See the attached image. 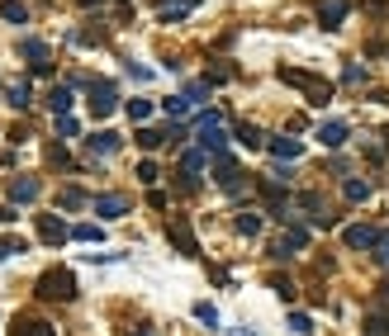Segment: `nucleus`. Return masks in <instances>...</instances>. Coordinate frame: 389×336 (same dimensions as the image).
<instances>
[{
  "label": "nucleus",
  "mask_w": 389,
  "mask_h": 336,
  "mask_svg": "<svg viewBox=\"0 0 389 336\" xmlns=\"http://www.w3.org/2000/svg\"><path fill=\"white\" fill-rule=\"evenodd\" d=\"M38 299H48V303H72L77 299V275L72 270H43L38 275Z\"/></svg>",
  "instance_id": "f257e3e1"
},
{
  "label": "nucleus",
  "mask_w": 389,
  "mask_h": 336,
  "mask_svg": "<svg viewBox=\"0 0 389 336\" xmlns=\"http://www.w3.org/2000/svg\"><path fill=\"white\" fill-rule=\"evenodd\" d=\"M276 76L285 81V85H299V90L309 95V104H328V100H333V85H328L323 76H313V72H299V67H280Z\"/></svg>",
  "instance_id": "f03ea898"
},
{
  "label": "nucleus",
  "mask_w": 389,
  "mask_h": 336,
  "mask_svg": "<svg viewBox=\"0 0 389 336\" xmlns=\"http://www.w3.org/2000/svg\"><path fill=\"white\" fill-rule=\"evenodd\" d=\"M195 137H200V147H205L209 156H214V152H223V147H228V133H223V114H219V109H205V114L195 119Z\"/></svg>",
  "instance_id": "7ed1b4c3"
},
{
  "label": "nucleus",
  "mask_w": 389,
  "mask_h": 336,
  "mask_svg": "<svg viewBox=\"0 0 389 336\" xmlns=\"http://www.w3.org/2000/svg\"><path fill=\"white\" fill-rule=\"evenodd\" d=\"M166 237H171V246H176L181 256H200V237H195V228H190L185 213H176V218L166 223Z\"/></svg>",
  "instance_id": "20e7f679"
},
{
  "label": "nucleus",
  "mask_w": 389,
  "mask_h": 336,
  "mask_svg": "<svg viewBox=\"0 0 389 336\" xmlns=\"http://www.w3.org/2000/svg\"><path fill=\"white\" fill-rule=\"evenodd\" d=\"M119 109V90L109 85V81H90V114L95 119H109Z\"/></svg>",
  "instance_id": "39448f33"
},
{
  "label": "nucleus",
  "mask_w": 389,
  "mask_h": 336,
  "mask_svg": "<svg viewBox=\"0 0 389 336\" xmlns=\"http://www.w3.org/2000/svg\"><path fill=\"white\" fill-rule=\"evenodd\" d=\"M313 15H318V24H323V28H342V19L351 15V0H318Z\"/></svg>",
  "instance_id": "423d86ee"
},
{
  "label": "nucleus",
  "mask_w": 389,
  "mask_h": 336,
  "mask_svg": "<svg viewBox=\"0 0 389 336\" xmlns=\"http://www.w3.org/2000/svg\"><path fill=\"white\" fill-rule=\"evenodd\" d=\"M38 190H43V185L33 180V176H15V180L5 185V194H10V204H33V199H38Z\"/></svg>",
  "instance_id": "0eeeda50"
},
{
  "label": "nucleus",
  "mask_w": 389,
  "mask_h": 336,
  "mask_svg": "<svg viewBox=\"0 0 389 336\" xmlns=\"http://www.w3.org/2000/svg\"><path fill=\"white\" fill-rule=\"evenodd\" d=\"M38 237H43L48 246H62V242L72 237V228H67L62 218H52V213H38Z\"/></svg>",
  "instance_id": "6e6552de"
},
{
  "label": "nucleus",
  "mask_w": 389,
  "mask_h": 336,
  "mask_svg": "<svg viewBox=\"0 0 389 336\" xmlns=\"http://www.w3.org/2000/svg\"><path fill=\"white\" fill-rule=\"evenodd\" d=\"M342 242H347L351 251H375V242H380V233H375V228H365V223H351V228L342 233Z\"/></svg>",
  "instance_id": "1a4fd4ad"
},
{
  "label": "nucleus",
  "mask_w": 389,
  "mask_h": 336,
  "mask_svg": "<svg viewBox=\"0 0 389 336\" xmlns=\"http://www.w3.org/2000/svg\"><path fill=\"white\" fill-rule=\"evenodd\" d=\"M90 204H95V213H100L104 223H114V218H124V213H129V199H124V194H95Z\"/></svg>",
  "instance_id": "9d476101"
},
{
  "label": "nucleus",
  "mask_w": 389,
  "mask_h": 336,
  "mask_svg": "<svg viewBox=\"0 0 389 336\" xmlns=\"http://www.w3.org/2000/svg\"><path fill=\"white\" fill-rule=\"evenodd\" d=\"M304 246H309V233H304V228H289L285 237H280V242H276V246H271V256H294V251H304Z\"/></svg>",
  "instance_id": "9b49d317"
},
{
  "label": "nucleus",
  "mask_w": 389,
  "mask_h": 336,
  "mask_svg": "<svg viewBox=\"0 0 389 336\" xmlns=\"http://www.w3.org/2000/svg\"><path fill=\"white\" fill-rule=\"evenodd\" d=\"M266 147H271L276 161H299V156H304V142H299V137H271Z\"/></svg>",
  "instance_id": "f8f14e48"
},
{
  "label": "nucleus",
  "mask_w": 389,
  "mask_h": 336,
  "mask_svg": "<svg viewBox=\"0 0 389 336\" xmlns=\"http://www.w3.org/2000/svg\"><path fill=\"white\" fill-rule=\"evenodd\" d=\"M205 161H209V152H205V147H190V152L181 156V176H185V185H195V180H200Z\"/></svg>",
  "instance_id": "ddd939ff"
},
{
  "label": "nucleus",
  "mask_w": 389,
  "mask_h": 336,
  "mask_svg": "<svg viewBox=\"0 0 389 336\" xmlns=\"http://www.w3.org/2000/svg\"><path fill=\"white\" fill-rule=\"evenodd\" d=\"M10 336H57V327H52V322H43V317H19Z\"/></svg>",
  "instance_id": "4468645a"
},
{
  "label": "nucleus",
  "mask_w": 389,
  "mask_h": 336,
  "mask_svg": "<svg viewBox=\"0 0 389 336\" xmlns=\"http://www.w3.org/2000/svg\"><path fill=\"white\" fill-rule=\"evenodd\" d=\"M86 142H90V152H95V156H114V152H119V133H90Z\"/></svg>",
  "instance_id": "2eb2a0df"
},
{
  "label": "nucleus",
  "mask_w": 389,
  "mask_h": 336,
  "mask_svg": "<svg viewBox=\"0 0 389 336\" xmlns=\"http://www.w3.org/2000/svg\"><path fill=\"white\" fill-rule=\"evenodd\" d=\"M318 142H323V147H342V142H347V124H338V119H333V124H318Z\"/></svg>",
  "instance_id": "dca6fc26"
},
{
  "label": "nucleus",
  "mask_w": 389,
  "mask_h": 336,
  "mask_svg": "<svg viewBox=\"0 0 389 336\" xmlns=\"http://www.w3.org/2000/svg\"><path fill=\"white\" fill-rule=\"evenodd\" d=\"M342 194H347L351 204H361V199H370V180H361V176H347V180H342Z\"/></svg>",
  "instance_id": "f3484780"
},
{
  "label": "nucleus",
  "mask_w": 389,
  "mask_h": 336,
  "mask_svg": "<svg viewBox=\"0 0 389 336\" xmlns=\"http://www.w3.org/2000/svg\"><path fill=\"white\" fill-rule=\"evenodd\" d=\"M5 104H15V109H29V104H33V90H29V81H15V85L5 90Z\"/></svg>",
  "instance_id": "a211bd4d"
},
{
  "label": "nucleus",
  "mask_w": 389,
  "mask_h": 336,
  "mask_svg": "<svg viewBox=\"0 0 389 336\" xmlns=\"http://www.w3.org/2000/svg\"><path fill=\"white\" fill-rule=\"evenodd\" d=\"M237 142H242V147H252V152H257V147H266V133H261L257 124H237Z\"/></svg>",
  "instance_id": "6ab92c4d"
},
{
  "label": "nucleus",
  "mask_w": 389,
  "mask_h": 336,
  "mask_svg": "<svg viewBox=\"0 0 389 336\" xmlns=\"http://www.w3.org/2000/svg\"><path fill=\"white\" fill-rule=\"evenodd\" d=\"M86 204H90V194L77 190V185H67V190L57 194V208H86Z\"/></svg>",
  "instance_id": "aec40b11"
},
{
  "label": "nucleus",
  "mask_w": 389,
  "mask_h": 336,
  "mask_svg": "<svg viewBox=\"0 0 389 336\" xmlns=\"http://www.w3.org/2000/svg\"><path fill=\"white\" fill-rule=\"evenodd\" d=\"M190 5H195V0H171V5H161V24H176V19H185V15H190Z\"/></svg>",
  "instance_id": "412c9836"
},
{
  "label": "nucleus",
  "mask_w": 389,
  "mask_h": 336,
  "mask_svg": "<svg viewBox=\"0 0 389 336\" xmlns=\"http://www.w3.org/2000/svg\"><path fill=\"white\" fill-rule=\"evenodd\" d=\"M0 15H5L10 24H29V5H24V0H5V5H0Z\"/></svg>",
  "instance_id": "4be33fe9"
},
{
  "label": "nucleus",
  "mask_w": 389,
  "mask_h": 336,
  "mask_svg": "<svg viewBox=\"0 0 389 336\" xmlns=\"http://www.w3.org/2000/svg\"><path fill=\"white\" fill-rule=\"evenodd\" d=\"M48 104H52V114H72V85H57L48 95Z\"/></svg>",
  "instance_id": "5701e85b"
},
{
  "label": "nucleus",
  "mask_w": 389,
  "mask_h": 336,
  "mask_svg": "<svg viewBox=\"0 0 389 336\" xmlns=\"http://www.w3.org/2000/svg\"><path fill=\"white\" fill-rule=\"evenodd\" d=\"M19 52H24V57H33V62H48V43H38V38H24V43H19Z\"/></svg>",
  "instance_id": "b1692460"
},
{
  "label": "nucleus",
  "mask_w": 389,
  "mask_h": 336,
  "mask_svg": "<svg viewBox=\"0 0 389 336\" xmlns=\"http://www.w3.org/2000/svg\"><path fill=\"white\" fill-rule=\"evenodd\" d=\"M342 81H347V85H365V81H370V72H365L361 62H347V72H342Z\"/></svg>",
  "instance_id": "393cba45"
},
{
  "label": "nucleus",
  "mask_w": 389,
  "mask_h": 336,
  "mask_svg": "<svg viewBox=\"0 0 389 336\" xmlns=\"http://www.w3.org/2000/svg\"><path fill=\"white\" fill-rule=\"evenodd\" d=\"M185 100H190V104H205L209 100V81H190V85H185Z\"/></svg>",
  "instance_id": "a878e982"
},
{
  "label": "nucleus",
  "mask_w": 389,
  "mask_h": 336,
  "mask_svg": "<svg viewBox=\"0 0 389 336\" xmlns=\"http://www.w3.org/2000/svg\"><path fill=\"white\" fill-rule=\"evenodd\" d=\"M129 119L133 124H148V119H152V104L148 100H129Z\"/></svg>",
  "instance_id": "bb28decb"
},
{
  "label": "nucleus",
  "mask_w": 389,
  "mask_h": 336,
  "mask_svg": "<svg viewBox=\"0 0 389 336\" xmlns=\"http://www.w3.org/2000/svg\"><path fill=\"white\" fill-rule=\"evenodd\" d=\"M271 289H276L285 303H294V280H285V275H271Z\"/></svg>",
  "instance_id": "cd10ccee"
},
{
  "label": "nucleus",
  "mask_w": 389,
  "mask_h": 336,
  "mask_svg": "<svg viewBox=\"0 0 389 336\" xmlns=\"http://www.w3.org/2000/svg\"><path fill=\"white\" fill-rule=\"evenodd\" d=\"M237 233H242V237H257L261 233V218H257V213H242V218H237Z\"/></svg>",
  "instance_id": "c85d7f7f"
},
{
  "label": "nucleus",
  "mask_w": 389,
  "mask_h": 336,
  "mask_svg": "<svg viewBox=\"0 0 389 336\" xmlns=\"http://www.w3.org/2000/svg\"><path fill=\"white\" fill-rule=\"evenodd\" d=\"M195 317H200L205 327H219V308H214V303H195Z\"/></svg>",
  "instance_id": "c756f323"
},
{
  "label": "nucleus",
  "mask_w": 389,
  "mask_h": 336,
  "mask_svg": "<svg viewBox=\"0 0 389 336\" xmlns=\"http://www.w3.org/2000/svg\"><path fill=\"white\" fill-rule=\"evenodd\" d=\"M72 237H77V242H100V228H95V223H81V228H72Z\"/></svg>",
  "instance_id": "7c9ffc66"
},
{
  "label": "nucleus",
  "mask_w": 389,
  "mask_h": 336,
  "mask_svg": "<svg viewBox=\"0 0 389 336\" xmlns=\"http://www.w3.org/2000/svg\"><path fill=\"white\" fill-rule=\"evenodd\" d=\"M48 161H52V166H67V171H72V156H67V147H62V142H52V147H48Z\"/></svg>",
  "instance_id": "2f4dec72"
},
{
  "label": "nucleus",
  "mask_w": 389,
  "mask_h": 336,
  "mask_svg": "<svg viewBox=\"0 0 389 336\" xmlns=\"http://www.w3.org/2000/svg\"><path fill=\"white\" fill-rule=\"evenodd\" d=\"M157 176H161L157 161H138V180H143V185H157Z\"/></svg>",
  "instance_id": "473e14b6"
},
{
  "label": "nucleus",
  "mask_w": 389,
  "mask_h": 336,
  "mask_svg": "<svg viewBox=\"0 0 389 336\" xmlns=\"http://www.w3.org/2000/svg\"><path fill=\"white\" fill-rule=\"evenodd\" d=\"M166 114H171V119H185V114H190V100H185V95L166 100Z\"/></svg>",
  "instance_id": "72a5a7b5"
},
{
  "label": "nucleus",
  "mask_w": 389,
  "mask_h": 336,
  "mask_svg": "<svg viewBox=\"0 0 389 336\" xmlns=\"http://www.w3.org/2000/svg\"><path fill=\"white\" fill-rule=\"evenodd\" d=\"M57 137H77V119L72 114H57Z\"/></svg>",
  "instance_id": "f704fd0d"
},
{
  "label": "nucleus",
  "mask_w": 389,
  "mask_h": 336,
  "mask_svg": "<svg viewBox=\"0 0 389 336\" xmlns=\"http://www.w3.org/2000/svg\"><path fill=\"white\" fill-rule=\"evenodd\" d=\"M223 81H233V67H223V62L209 67V85H223Z\"/></svg>",
  "instance_id": "c9c22d12"
},
{
  "label": "nucleus",
  "mask_w": 389,
  "mask_h": 336,
  "mask_svg": "<svg viewBox=\"0 0 389 336\" xmlns=\"http://www.w3.org/2000/svg\"><path fill=\"white\" fill-rule=\"evenodd\" d=\"M15 251H24V242H19V237H0V260L15 256Z\"/></svg>",
  "instance_id": "e433bc0d"
},
{
  "label": "nucleus",
  "mask_w": 389,
  "mask_h": 336,
  "mask_svg": "<svg viewBox=\"0 0 389 336\" xmlns=\"http://www.w3.org/2000/svg\"><path fill=\"white\" fill-rule=\"evenodd\" d=\"M365 336H389V317H370V322H365Z\"/></svg>",
  "instance_id": "4c0bfd02"
},
{
  "label": "nucleus",
  "mask_w": 389,
  "mask_h": 336,
  "mask_svg": "<svg viewBox=\"0 0 389 336\" xmlns=\"http://www.w3.org/2000/svg\"><path fill=\"white\" fill-rule=\"evenodd\" d=\"M289 327H294L299 336H309V332H313V322L304 317V312H289Z\"/></svg>",
  "instance_id": "58836bf2"
},
{
  "label": "nucleus",
  "mask_w": 389,
  "mask_h": 336,
  "mask_svg": "<svg viewBox=\"0 0 389 336\" xmlns=\"http://www.w3.org/2000/svg\"><path fill=\"white\" fill-rule=\"evenodd\" d=\"M375 260L389 265V233H380V242H375Z\"/></svg>",
  "instance_id": "ea45409f"
},
{
  "label": "nucleus",
  "mask_w": 389,
  "mask_h": 336,
  "mask_svg": "<svg viewBox=\"0 0 389 336\" xmlns=\"http://www.w3.org/2000/svg\"><path fill=\"white\" fill-rule=\"evenodd\" d=\"M0 223H15V208L10 204H0Z\"/></svg>",
  "instance_id": "a19ab883"
},
{
  "label": "nucleus",
  "mask_w": 389,
  "mask_h": 336,
  "mask_svg": "<svg viewBox=\"0 0 389 336\" xmlns=\"http://www.w3.org/2000/svg\"><path fill=\"white\" fill-rule=\"evenodd\" d=\"M129 336H152V332H148V327H138V332H129Z\"/></svg>",
  "instance_id": "79ce46f5"
},
{
  "label": "nucleus",
  "mask_w": 389,
  "mask_h": 336,
  "mask_svg": "<svg viewBox=\"0 0 389 336\" xmlns=\"http://www.w3.org/2000/svg\"><path fill=\"white\" fill-rule=\"evenodd\" d=\"M380 294H385V299H389V285H385V289H380Z\"/></svg>",
  "instance_id": "37998d69"
}]
</instances>
